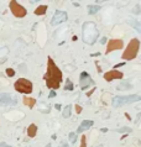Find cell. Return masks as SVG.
Returning a JSON list of instances; mask_svg holds the SVG:
<instances>
[{"mask_svg": "<svg viewBox=\"0 0 141 147\" xmlns=\"http://www.w3.org/2000/svg\"><path fill=\"white\" fill-rule=\"evenodd\" d=\"M43 78L46 80L47 88H50V89H58L63 80L62 71L56 66V63L53 62V59L51 57L47 58V72Z\"/></svg>", "mask_w": 141, "mask_h": 147, "instance_id": "cell-1", "label": "cell"}, {"mask_svg": "<svg viewBox=\"0 0 141 147\" xmlns=\"http://www.w3.org/2000/svg\"><path fill=\"white\" fill-rule=\"evenodd\" d=\"M98 29L94 22L92 21H87L84 22L83 26H82V40L84 41V43L87 45H94L96 39H98Z\"/></svg>", "mask_w": 141, "mask_h": 147, "instance_id": "cell-2", "label": "cell"}, {"mask_svg": "<svg viewBox=\"0 0 141 147\" xmlns=\"http://www.w3.org/2000/svg\"><path fill=\"white\" fill-rule=\"evenodd\" d=\"M139 48H140V41L137 39H132L130 40V42L126 47V50L122 53V59L126 61H131V59L136 58L137 53H139Z\"/></svg>", "mask_w": 141, "mask_h": 147, "instance_id": "cell-3", "label": "cell"}, {"mask_svg": "<svg viewBox=\"0 0 141 147\" xmlns=\"http://www.w3.org/2000/svg\"><path fill=\"white\" fill-rule=\"evenodd\" d=\"M141 100V96L137 95V94H131V95H128V96H114L113 98V104L114 108H119L121 105H125V104H130V103H135V101H140Z\"/></svg>", "mask_w": 141, "mask_h": 147, "instance_id": "cell-4", "label": "cell"}, {"mask_svg": "<svg viewBox=\"0 0 141 147\" xmlns=\"http://www.w3.org/2000/svg\"><path fill=\"white\" fill-rule=\"evenodd\" d=\"M14 86H15V89H16V92L22 93V94H30V93H32V89H33L32 83L26 78H19L15 82Z\"/></svg>", "mask_w": 141, "mask_h": 147, "instance_id": "cell-5", "label": "cell"}, {"mask_svg": "<svg viewBox=\"0 0 141 147\" xmlns=\"http://www.w3.org/2000/svg\"><path fill=\"white\" fill-rule=\"evenodd\" d=\"M9 7H10V10H11V13H13L14 16H16V17H24L26 16V9L24 6H21L20 4H19L17 1H10L9 3Z\"/></svg>", "mask_w": 141, "mask_h": 147, "instance_id": "cell-6", "label": "cell"}, {"mask_svg": "<svg viewBox=\"0 0 141 147\" xmlns=\"http://www.w3.org/2000/svg\"><path fill=\"white\" fill-rule=\"evenodd\" d=\"M94 84V80L92 79V77L89 75L87 72H82L79 75V86L82 90L87 89L89 85H93Z\"/></svg>", "mask_w": 141, "mask_h": 147, "instance_id": "cell-7", "label": "cell"}, {"mask_svg": "<svg viewBox=\"0 0 141 147\" xmlns=\"http://www.w3.org/2000/svg\"><path fill=\"white\" fill-rule=\"evenodd\" d=\"M68 16H67V13L66 11H61V10H57L56 13L53 14L52 16V20H51V24L52 25H59L62 22H66Z\"/></svg>", "mask_w": 141, "mask_h": 147, "instance_id": "cell-8", "label": "cell"}, {"mask_svg": "<svg viewBox=\"0 0 141 147\" xmlns=\"http://www.w3.org/2000/svg\"><path fill=\"white\" fill-rule=\"evenodd\" d=\"M122 47H124L122 40H110L106 46V53H110V52L116 51V50H121Z\"/></svg>", "mask_w": 141, "mask_h": 147, "instance_id": "cell-9", "label": "cell"}, {"mask_svg": "<svg viewBox=\"0 0 141 147\" xmlns=\"http://www.w3.org/2000/svg\"><path fill=\"white\" fill-rule=\"evenodd\" d=\"M122 77H124V74L116 69H111V71H108L106 73H104V79L106 82H111L114 79H122Z\"/></svg>", "mask_w": 141, "mask_h": 147, "instance_id": "cell-10", "label": "cell"}, {"mask_svg": "<svg viewBox=\"0 0 141 147\" xmlns=\"http://www.w3.org/2000/svg\"><path fill=\"white\" fill-rule=\"evenodd\" d=\"M93 124H94V121H93V120H84V121H82V124L79 125V127L77 129V132H76V134H82L83 131L90 129V127L93 126Z\"/></svg>", "mask_w": 141, "mask_h": 147, "instance_id": "cell-11", "label": "cell"}, {"mask_svg": "<svg viewBox=\"0 0 141 147\" xmlns=\"http://www.w3.org/2000/svg\"><path fill=\"white\" fill-rule=\"evenodd\" d=\"M11 103V96L7 93H0V105H9Z\"/></svg>", "mask_w": 141, "mask_h": 147, "instance_id": "cell-12", "label": "cell"}, {"mask_svg": "<svg viewBox=\"0 0 141 147\" xmlns=\"http://www.w3.org/2000/svg\"><path fill=\"white\" fill-rule=\"evenodd\" d=\"M36 132H37V126L35 125V124H31V125L27 127V136L29 137H35Z\"/></svg>", "mask_w": 141, "mask_h": 147, "instance_id": "cell-13", "label": "cell"}, {"mask_svg": "<svg viewBox=\"0 0 141 147\" xmlns=\"http://www.w3.org/2000/svg\"><path fill=\"white\" fill-rule=\"evenodd\" d=\"M22 101H24V104L26 105V106H29V108H33L35 106V104H36V99H33V98H29V96H25Z\"/></svg>", "mask_w": 141, "mask_h": 147, "instance_id": "cell-14", "label": "cell"}, {"mask_svg": "<svg viewBox=\"0 0 141 147\" xmlns=\"http://www.w3.org/2000/svg\"><path fill=\"white\" fill-rule=\"evenodd\" d=\"M47 11V5H40L36 7L35 10V15H37V16H41V15H45Z\"/></svg>", "mask_w": 141, "mask_h": 147, "instance_id": "cell-15", "label": "cell"}, {"mask_svg": "<svg viewBox=\"0 0 141 147\" xmlns=\"http://www.w3.org/2000/svg\"><path fill=\"white\" fill-rule=\"evenodd\" d=\"M100 9H102V6L100 5H88V14L89 15H94V14L98 13Z\"/></svg>", "mask_w": 141, "mask_h": 147, "instance_id": "cell-16", "label": "cell"}, {"mask_svg": "<svg viewBox=\"0 0 141 147\" xmlns=\"http://www.w3.org/2000/svg\"><path fill=\"white\" fill-rule=\"evenodd\" d=\"M70 114H72V106H70V105H67V106L63 109V111H62V116L65 119H68L70 116Z\"/></svg>", "mask_w": 141, "mask_h": 147, "instance_id": "cell-17", "label": "cell"}, {"mask_svg": "<svg viewBox=\"0 0 141 147\" xmlns=\"http://www.w3.org/2000/svg\"><path fill=\"white\" fill-rule=\"evenodd\" d=\"M131 88V84L128 82H122L121 84L118 85V90H126V89H130Z\"/></svg>", "mask_w": 141, "mask_h": 147, "instance_id": "cell-18", "label": "cell"}, {"mask_svg": "<svg viewBox=\"0 0 141 147\" xmlns=\"http://www.w3.org/2000/svg\"><path fill=\"white\" fill-rule=\"evenodd\" d=\"M73 89H74L73 83L70 82V79H67V80H66V84H65V90H73Z\"/></svg>", "mask_w": 141, "mask_h": 147, "instance_id": "cell-19", "label": "cell"}, {"mask_svg": "<svg viewBox=\"0 0 141 147\" xmlns=\"http://www.w3.org/2000/svg\"><path fill=\"white\" fill-rule=\"evenodd\" d=\"M130 25L134 26V27L136 29L137 32H141V26H140V24H139V22H137L136 20H130Z\"/></svg>", "mask_w": 141, "mask_h": 147, "instance_id": "cell-20", "label": "cell"}, {"mask_svg": "<svg viewBox=\"0 0 141 147\" xmlns=\"http://www.w3.org/2000/svg\"><path fill=\"white\" fill-rule=\"evenodd\" d=\"M68 140H69V142L70 144H76V141H77V134L76 132H70L69 135H68Z\"/></svg>", "mask_w": 141, "mask_h": 147, "instance_id": "cell-21", "label": "cell"}, {"mask_svg": "<svg viewBox=\"0 0 141 147\" xmlns=\"http://www.w3.org/2000/svg\"><path fill=\"white\" fill-rule=\"evenodd\" d=\"M115 132H119V134H124V132H131V129L130 127H121V129H116Z\"/></svg>", "mask_w": 141, "mask_h": 147, "instance_id": "cell-22", "label": "cell"}, {"mask_svg": "<svg viewBox=\"0 0 141 147\" xmlns=\"http://www.w3.org/2000/svg\"><path fill=\"white\" fill-rule=\"evenodd\" d=\"M5 73H6L7 77H14V75H15V71H14L13 68H7V69L5 71Z\"/></svg>", "mask_w": 141, "mask_h": 147, "instance_id": "cell-23", "label": "cell"}, {"mask_svg": "<svg viewBox=\"0 0 141 147\" xmlns=\"http://www.w3.org/2000/svg\"><path fill=\"white\" fill-rule=\"evenodd\" d=\"M79 147H87V142H85V136L82 135V140H80V146Z\"/></svg>", "mask_w": 141, "mask_h": 147, "instance_id": "cell-24", "label": "cell"}, {"mask_svg": "<svg viewBox=\"0 0 141 147\" xmlns=\"http://www.w3.org/2000/svg\"><path fill=\"white\" fill-rule=\"evenodd\" d=\"M74 109H76V112H77V114H79V112L82 111V108L79 106V105H76V106H74Z\"/></svg>", "mask_w": 141, "mask_h": 147, "instance_id": "cell-25", "label": "cell"}, {"mask_svg": "<svg viewBox=\"0 0 141 147\" xmlns=\"http://www.w3.org/2000/svg\"><path fill=\"white\" fill-rule=\"evenodd\" d=\"M56 96V92L55 90H51V93L48 94V98H55Z\"/></svg>", "mask_w": 141, "mask_h": 147, "instance_id": "cell-26", "label": "cell"}, {"mask_svg": "<svg viewBox=\"0 0 141 147\" xmlns=\"http://www.w3.org/2000/svg\"><path fill=\"white\" fill-rule=\"evenodd\" d=\"M0 147H13V146L7 145V144H5V142H0Z\"/></svg>", "mask_w": 141, "mask_h": 147, "instance_id": "cell-27", "label": "cell"}, {"mask_svg": "<svg viewBox=\"0 0 141 147\" xmlns=\"http://www.w3.org/2000/svg\"><path fill=\"white\" fill-rule=\"evenodd\" d=\"M139 10H140V5H139V4H137L136 7H135V13L137 14V13H139Z\"/></svg>", "mask_w": 141, "mask_h": 147, "instance_id": "cell-28", "label": "cell"}, {"mask_svg": "<svg viewBox=\"0 0 141 147\" xmlns=\"http://www.w3.org/2000/svg\"><path fill=\"white\" fill-rule=\"evenodd\" d=\"M105 41H106V39H105V37H103V39L100 40V43H104V42H105Z\"/></svg>", "mask_w": 141, "mask_h": 147, "instance_id": "cell-29", "label": "cell"}, {"mask_svg": "<svg viewBox=\"0 0 141 147\" xmlns=\"http://www.w3.org/2000/svg\"><path fill=\"white\" fill-rule=\"evenodd\" d=\"M55 108H56V109H57V110H61V106H59V105H58V104H57V105H56V106H55Z\"/></svg>", "mask_w": 141, "mask_h": 147, "instance_id": "cell-30", "label": "cell"}, {"mask_svg": "<svg viewBox=\"0 0 141 147\" xmlns=\"http://www.w3.org/2000/svg\"><path fill=\"white\" fill-rule=\"evenodd\" d=\"M46 147H52V146H51V144H48V145H46Z\"/></svg>", "mask_w": 141, "mask_h": 147, "instance_id": "cell-31", "label": "cell"}]
</instances>
